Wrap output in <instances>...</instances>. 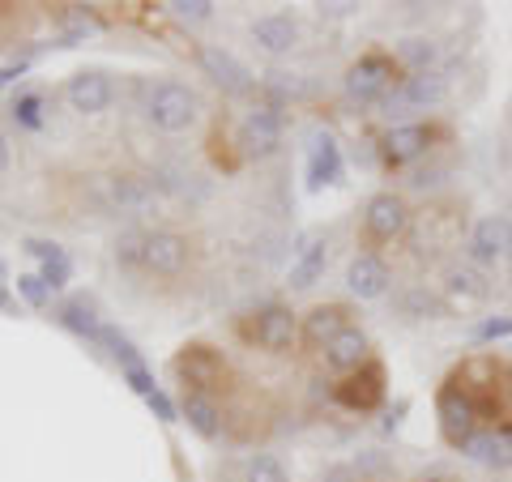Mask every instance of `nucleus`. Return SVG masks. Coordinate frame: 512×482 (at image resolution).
<instances>
[{"label":"nucleus","mask_w":512,"mask_h":482,"mask_svg":"<svg viewBox=\"0 0 512 482\" xmlns=\"http://www.w3.org/2000/svg\"><path fill=\"white\" fill-rule=\"evenodd\" d=\"M402 312H406L410 320H419V316H427V312H440V303L431 299V295L423 291V286H414V291L402 299Z\"/></svg>","instance_id":"30"},{"label":"nucleus","mask_w":512,"mask_h":482,"mask_svg":"<svg viewBox=\"0 0 512 482\" xmlns=\"http://www.w3.org/2000/svg\"><path fill=\"white\" fill-rule=\"evenodd\" d=\"M64 99H69L73 111H82V116H99V111H107V103H111V77L99 69L77 73L73 82L64 86Z\"/></svg>","instance_id":"15"},{"label":"nucleus","mask_w":512,"mask_h":482,"mask_svg":"<svg viewBox=\"0 0 512 482\" xmlns=\"http://www.w3.org/2000/svg\"><path fill=\"white\" fill-rule=\"evenodd\" d=\"M346 286H350V291H355L359 299H380L384 291H389V265H384L380 256L363 252V256H355V261H350Z\"/></svg>","instance_id":"16"},{"label":"nucleus","mask_w":512,"mask_h":482,"mask_svg":"<svg viewBox=\"0 0 512 482\" xmlns=\"http://www.w3.org/2000/svg\"><path fill=\"white\" fill-rule=\"evenodd\" d=\"M171 367H175V376L188 384V393H201V397L227 389V376H231L227 359H222L218 350H210V346H184Z\"/></svg>","instance_id":"4"},{"label":"nucleus","mask_w":512,"mask_h":482,"mask_svg":"<svg viewBox=\"0 0 512 482\" xmlns=\"http://www.w3.org/2000/svg\"><path fill=\"white\" fill-rule=\"evenodd\" d=\"M325 363L333 367V372H359L363 363H372L367 359V333L363 329H342L333 342L325 346Z\"/></svg>","instance_id":"17"},{"label":"nucleus","mask_w":512,"mask_h":482,"mask_svg":"<svg viewBox=\"0 0 512 482\" xmlns=\"http://www.w3.org/2000/svg\"><path fill=\"white\" fill-rule=\"evenodd\" d=\"M436 56H440L436 39H406V43H397V60H402L406 69H414V73L436 69Z\"/></svg>","instance_id":"26"},{"label":"nucleus","mask_w":512,"mask_h":482,"mask_svg":"<svg viewBox=\"0 0 512 482\" xmlns=\"http://www.w3.org/2000/svg\"><path fill=\"white\" fill-rule=\"evenodd\" d=\"M393 77H397V64L389 56H363L346 69V94L355 103H384L393 94Z\"/></svg>","instance_id":"8"},{"label":"nucleus","mask_w":512,"mask_h":482,"mask_svg":"<svg viewBox=\"0 0 512 482\" xmlns=\"http://www.w3.org/2000/svg\"><path fill=\"white\" fill-rule=\"evenodd\" d=\"M197 64L218 90H227V94H248L252 90V73L231 52H222V47H197Z\"/></svg>","instance_id":"12"},{"label":"nucleus","mask_w":512,"mask_h":482,"mask_svg":"<svg viewBox=\"0 0 512 482\" xmlns=\"http://www.w3.org/2000/svg\"><path fill=\"white\" fill-rule=\"evenodd\" d=\"M427 146H431V128H427V124H397V128H389V133H384L380 158H384L389 167H406V163H414L419 154H427Z\"/></svg>","instance_id":"13"},{"label":"nucleus","mask_w":512,"mask_h":482,"mask_svg":"<svg viewBox=\"0 0 512 482\" xmlns=\"http://www.w3.org/2000/svg\"><path fill=\"white\" fill-rule=\"evenodd\" d=\"M342 175V154H338V141L329 133H316L312 141V154H308V184L320 188V184H333Z\"/></svg>","instance_id":"20"},{"label":"nucleus","mask_w":512,"mask_h":482,"mask_svg":"<svg viewBox=\"0 0 512 482\" xmlns=\"http://www.w3.org/2000/svg\"><path fill=\"white\" fill-rule=\"evenodd\" d=\"M444 286H448V295H453V299H470V303H478V299H487V295H491L487 278H483V273H474L470 265H457V269H448Z\"/></svg>","instance_id":"25"},{"label":"nucleus","mask_w":512,"mask_h":482,"mask_svg":"<svg viewBox=\"0 0 512 482\" xmlns=\"http://www.w3.org/2000/svg\"><path fill=\"white\" fill-rule=\"evenodd\" d=\"M342 329H350L342 303H320V308H312L303 316V342L308 346H329Z\"/></svg>","instance_id":"19"},{"label":"nucleus","mask_w":512,"mask_h":482,"mask_svg":"<svg viewBox=\"0 0 512 482\" xmlns=\"http://www.w3.org/2000/svg\"><path fill=\"white\" fill-rule=\"evenodd\" d=\"M512 333V316H491L483 329H478V342H491V337H508Z\"/></svg>","instance_id":"34"},{"label":"nucleus","mask_w":512,"mask_h":482,"mask_svg":"<svg viewBox=\"0 0 512 482\" xmlns=\"http://www.w3.org/2000/svg\"><path fill=\"white\" fill-rule=\"evenodd\" d=\"M192 256V244L180 231H124L116 239V261L150 278H180Z\"/></svg>","instance_id":"1"},{"label":"nucleus","mask_w":512,"mask_h":482,"mask_svg":"<svg viewBox=\"0 0 512 482\" xmlns=\"http://www.w3.org/2000/svg\"><path fill=\"white\" fill-rule=\"evenodd\" d=\"M18 295H22L26 303H35V308H43L47 295H52V286H47L39 273H22V278H18Z\"/></svg>","instance_id":"29"},{"label":"nucleus","mask_w":512,"mask_h":482,"mask_svg":"<svg viewBox=\"0 0 512 482\" xmlns=\"http://www.w3.org/2000/svg\"><path fill=\"white\" fill-rule=\"evenodd\" d=\"M333 397H338L346 410H376L384 397V367L363 363L359 372H350L346 380L333 384Z\"/></svg>","instance_id":"10"},{"label":"nucleus","mask_w":512,"mask_h":482,"mask_svg":"<svg viewBox=\"0 0 512 482\" xmlns=\"http://www.w3.org/2000/svg\"><path fill=\"white\" fill-rule=\"evenodd\" d=\"M167 9H171L180 22H205L214 5H210V0H175V5H167Z\"/></svg>","instance_id":"31"},{"label":"nucleus","mask_w":512,"mask_h":482,"mask_svg":"<svg viewBox=\"0 0 512 482\" xmlns=\"http://www.w3.org/2000/svg\"><path fill=\"white\" fill-rule=\"evenodd\" d=\"M244 337L269 350V355H286L299 342V316L291 308H282V303H269V308H261L244 325Z\"/></svg>","instance_id":"7"},{"label":"nucleus","mask_w":512,"mask_h":482,"mask_svg":"<svg viewBox=\"0 0 512 482\" xmlns=\"http://www.w3.org/2000/svg\"><path fill=\"white\" fill-rule=\"evenodd\" d=\"M278 141H282V116H278V107H252L248 116H244V124H239V146H244V154L265 158V154L278 150Z\"/></svg>","instance_id":"11"},{"label":"nucleus","mask_w":512,"mask_h":482,"mask_svg":"<svg viewBox=\"0 0 512 482\" xmlns=\"http://www.w3.org/2000/svg\"><path fill=\"white\" fill-rule=\"evenodd\" d=\"M82 201L99 214H124V218H141L158 210V184L146 175H86L82 180Z\"/></svg>","instance_id":"2"},{"label":"nucleus","mask_w":512,"mask_h":482,"mask_svg":"<svg viewBox=\"0 0 512 482\" xmlns=\"http://www.w3.org/2000/svg\"><path fill=\"white\" fill-rule=\"evenodd\" d=\"M325 261H329V244H325V239H316L312 248H303V256L291 265V286H295V291H308V286H316V278L325 273Z\"/></svg>","instance_id":"23"},{"label":"nucleus","mask_w":512,"mask_h":482,"mask_svg":"<svg viewBox=\"0 0 512 482\" xmlns=\"http://www.w3.org/2000/svg\"><path fill=\"white\" fill-rule=\"evenodd\" d=\"M5 171H9V141L0 137V175H5Z\"/></svg>","instance_id":"36"},{"label":"nucleus","mask_w":512,"mask_h":482,"mask_svg":"<svg viewBox=\"0 0 512 482\" xmlns=\"http://www.w3.org/2000/svg\"><path fill=\"white\" fill-rule=\"evenodd\" d=\"M146 406H150V410H154L163 423H171V419H175V406H171V397H167L163 389H158L154 397H146Z\"/></svg>","instance_id":"35"},{"label":"nucleus","mask_w":512,"mask_h":482,"mask_svg":"<svg viewBox=\"0 0 512 482\" xmlns=\"http://www.w3.org/2000/svg\"><path fill=\"white\" fill-rule=\"evenodd\" d=\"M39 111H43V99L39 94H26V99H18V107H13V120L22 128H39Z\"/></svg>","instance_id":"32"},{"label":"nucleus","mask_w":512,"mask_h":482,"mask_svg":"<svg viewBox=\"0 0 512 482\" xmlns=\"http://www.w3.org/2000/svg\"><path fill=\"white\" fill-rule=\"evenodd\" d=\"M124 380L133 384V389H137L141 397H154V393H158V384H154V376L146 372V367H128V372H124Z\"/></svg>","instance_id":"33"},{"label":"nucleus","mask_w":512,"mask_h":482,"mask_svg":"<svg viewBox=\"0 0 512 482\" xmlns=\"http://www.w3.org/2000/svg\"><path fill=\"white\" fill-rule=\"evenodd\" d=\"M406 227H410V210H406V201L397 197V192H376V197L367 201V210H363L367 239H376V244H393Z\"/></svg>","instance_id":"9"},{"label":"nucleus","mask_w":512,"mask_h":482,"mask_svg":"<svg viewBox=\"0 0 512 482\" xmlns=\"http://www.w3.org/2000/svg\"><path fill=\"white\" fill-rule=\"evenodd\" d=\"M99 342L111 350V359H116L120 367H124V372H128V367H141V355H137V350H133V342H128V337L124 333H116V329H111V325H103V333H99Z\"/></svg>","instance_id":"28"},{"label":"nucleus","mask_w":512,"mask_h":482,"mask_svg":"<svg viewBox=\"0 0 512 482\" xmlns=\"http://www.w3.org/2000/svg\"><path fill=\"white\" fill-rule=\"evenodd\" d=\"M244 482H291L282 470V461L278 457H269V453H256L244 461Z\"/></svg>","instance_id":"27"},{"label":"nucleus","mask_w":512,"mask_h":482,"mask_svg":"<svg viewBox=\"0 0 512 482\" xmlns=\"http://www.w3.org/2000/svg\"><path fill=\"white\" fill-rule=\"evenodd\" d=\"M436 419H440L444 444L466 448L470 436H474V427H478V401L466 389H457V384H444L440 397H436Z\"/></svg>","instance_id":"6"},{"label":"nucleus","mask_w":512,"mask_h":482,"mask_svg":"<svg viewBox=\"0 0 512 482\" xmlns=\"http://www.w3.org/2000/svg\"><path fill=\"white\" fill-rule=\"evenodd\" d=\"M508 252H512V218L487 214L470 235V256L478 265H491V261H500V256H508Z\"/></svg>","instance_id":"14"},{"label":"nucleus","mask_w":512,"mask_h":482,"mask_svg":"<svg viewBox=\"0 0 512 482\" xmlns=\"http://www.w3.org/2000/svg\"><path fill=\"white\" fill-rule=\"evenodd\" d=\"M252 39L261 43L269 56H282V52H291L295 47L299 26H295V18H286V13H265V18L252 22Z\"/></svg>","instance_id":"18"},{"label":"nucleus","mask_w":512,"mask_h":482,"mask_svg":"<svg viewBox=\"0 0 512 482\" xmlns=\"http://www.w3.org/2000/svg\"><path fill=\"white\" fill-rule=\"evenodd\" d=\"M444 94H448V73L444 69H427V73L406 77L402 86H393V94L380 107H384V116L389 120H402V116H414V111H427V107L444 103Z\"/></svg>","instance_id":"3"},{"label":"nucleus","mask_w":512,"mask_h":482,"mask_svg":"<svg viewBox=\"0 0 512 482\" xmlns=\"http://www.w3.org/2000/svg\"><path fill=\"white\" fill-rule=\"evenodd\" d=\"M466 457H474L478 465H491V470H504V465H512V436L508 431H487V436H470L466 444Z\"/></svg>","instance_id":"21"},{"label":"nucleus","mask_w":512,"mask_h":482,"mask_svg":"<svg viewBox=\"0 0 512 482\" xmlns=\"http://www.w3.org/2000/svg\"><path fill=\"white\" fill-rule=\"evenodd\" d=\"M60 325L73 329L77 337H90V342H99V333H103V320H99V312H94L86 299L64 303V308H60Z\"/></svg>","instance_id":"24"},{"label":"nucleus","mask_w":512,"mask_h":482,"mask_svg":"<svg viewBox=\"0 0 512 482\" xmlns=\"http://www.w3.org/2000/svg\"><path fill=\"white\" fill-rule=\"evenodd\" d=\"M146 116L154 128H163V133H184V128L197 120V94L180 82H158L146 99Z\"/></svg>","instance_id":"5"},{"label":"nucleus","mask_w":512,"mask_h":482,"mask_svg":"<svg viewBox=\"0 0 512 482\" xmlns=\"http://www.w3.org/2000/svg\"><path fill=\"white\" fill-rule=\"evenodd\" d=\"M184 419L201 431L205 440H218L222 431V410L214 406V397H201V393H184Z\"/></svg>","instance_id":"22"}]
</instances>
